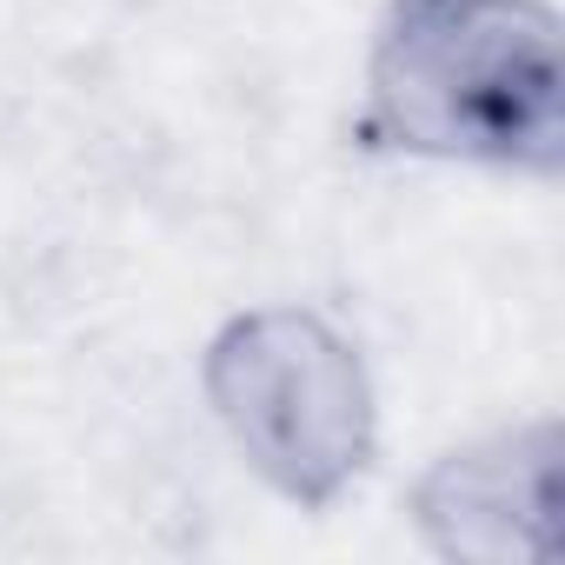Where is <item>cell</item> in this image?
<instances>
[{"label":"cell","instance_id":"1","mask_svg":"<svg viewBox=\"0 0 565 565\" xmlns=\"http://www.w3.org/2000/svg\"><path fill=\"white\" fill-rule=\"evenodd\" d=\"M347 147L519 186L565 180V21L552 0H380Z\"/></svg>","mask_w":565,"mask_h":565},{"label":"cell","instance_id":"2","mask_svg":"<svg viewBox=\"0 0 565 565\" xmlns=\"http://www.w3.org/2000/svg\"><path fill=\"white\" fill-rule=\"evenodd\" d=\"M200 399L233 459L294 512H340L380 466L366 347L307 300L226 313L200 347Z\"/></svg>","mask_w":565,"mask_h":565},{"label":"cell","instance_id":"3","mask_svg":"<svg viewBox=\"0 0 565 565\" xmlns=\"http://www.w3.org/2000/svg\"><path fill=\"white\" fill-rule=\"evenodd\" d=\"M558 413L499 419L406 479V525L439 565H545L558 552Z\"/></svg>","mask_w":565,"mask_h":565}]
</instances>
